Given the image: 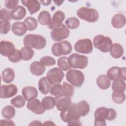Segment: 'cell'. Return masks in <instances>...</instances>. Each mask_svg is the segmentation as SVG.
<instances>
[{"label":"cell","instance_id":"6da1fadb","mask_svg":"<svg viewBox=\"0 0 126 126\" xmlns=\"http://www.w3.org/2000/svg\"><path fill=\"white\" fill-rule=\"evenodd\" d=\"M23 43L25 46L40 50L45 47L46 40L44 37L41 35L28 34L24 37Z\"/></svg>","mask_w":126,"mask_h":126},{"label":"cell","instance_id":"7a4b0ae2","mask_svg":"<svg viewBox=\"0 0 126 126\" xmlns=\"http://www.w3.org/2000/svg\"><path fill=\"white\" fill-rule=\"evenodd\" d=\"M76 14L79 18L90 23L96 22L99 18V14L96 9L85 7L78 9Z\"/></svg>","mask_w":126,"mask_h":126},{"label":"cell","instance_id":"3957f363","mask_svg":"<svg viewBox=\"0 0 126 126\" xmlns=\"http://www.w3.org/2000/svg\"><path fill=\"white\" fill-rule=\"evenodd\" d=\"M60 117L63 121L67 123L79 119L81 116L78 111L77 103L72 104L67 109L62 111Z\"/></svg>","mask_w":126,"mask_h":126},{"label":"cell","instance_id":"277c9868","mask_svg":"<svg viewBox=\"0 0 126 126\" xmlns=\"http://www.w3.org/2000/svg\"><path fill=\"white\" fill-rule=\"evenodd\" d=\"M94 47L103 53H107L109 51L112 45L111 39L102 34H98L95 36L93 39Z\"/></svg>","mask_w":126,"mask_h":126},{"label":"cell","instance_id":"5b68a950","mask_svg":"<svg viewBox=\"0 0 126 126\" xmlns=\"http://www.w3.org/2000/svg\"><path fill=\"white\" fill-rule=\"evenodd\" d=\"M66 78L68 82L75 87H80L83 85L85 76L83 73L79 70L70 69L66 73Z\"/></svg>","mask_w":126,"mask_h":126},{"label":"cell","instance_id":"8992f818","mask_svg":"<svg viewBox=\"0 0 126 126\" xmlns=\"http://www.w3.org/2000/svg\"><path fill=\"white\" fill-rule=\"evenodd\" d=\"M68 62L71 67L74 68L84 69L88 65V58L85 56L73 53L68 58Z\"/></svg>","mask_w":126,"mask_h":126},{"label":"cell","instance_id":"52a82bcc","mask_svg":"<svg viewBox=\"0 0 126 126\" xmlns=\"http://www.w3.org/2000/svg\"><path fill=\"white\" fill-rule=\"evenodd\" d=\"M72 50V47L71 43L66 40L55 43L52 47V52L56 57L68 55L71 53Z\"/></svg>","mask_w":126,"mask_h":126},{"label":"cell","instance_id":"ba28073f","mask_svg":"<svg viewBox=\"0 0 126 126\" xmlns=\"http://www.w3.org/2000/svg\"><path fill=\"white\" fill-rule=\"evenodd\" d=\"M75 50L80 53L88 54L93 51V44L91 39H81L76 41L74 45Z\"/></svg>","mask_w":126,"mask_h":126},{"label":"cell","instance_id":"9c48e42d","mask_svg":"<svg viewBox=\"0 0 126 126\" xmlns=\"http://www.w3.org/2000/svg\"><path fill=\"white\" fill-rule=\"evenodd\" d=\"M64 73L59 68L54 67L50 69L47 73V78L52 85L60 84L64 77Z\"/></svg>","mask_w":126,"mask_h":126},{"label":"cell","instance_id":"30bf717a","mask_svg":"<svg viewBox=\"0 0 126 126\" xmlns=\"http://www.w3.org/2000/svg\"><path fill=\"white\" fill-rule=\"evenodd\" d=\"M107 76L112 81L119 79L125 81L126 80V68L118 66L112 67L107 70Z\"/></svg>","mask_w":126,"mask_h":126},{"label":"cell","instance_id":"8fae6325","mask_svg":"<svg viewBox=\"0 0 126 126\" xmlns=\"http://www.w3.org/2000/svg\"><path fill=\"white\" fill-rule=\"evenodd\" d=\"M69 34V30L64 24H63L60 28L53 30L50 32V36L53 40L60 41L67 38Z\"/></svg>","mask_w":126,"mask_h":126},{"label":"cell","instance_id":"7c38bea8","mask_svg":"<svg viewBox=\"0 0 126 126\" xmlns=\"http://www.w3.org/2000/svg\"><path fill=\"white\" fill-rule=\"evenodd\" d=\"M109 110L104 107H99L97 108L94 112V116L95 118V126H106L105 120L108 117Z\"/></svg>","mask_w":126,"mask_h":126},{"label":"cell","instance_id":"4fadbf2b","mask_svg":"<svg viewBox=\"0 0 126 126\" xmlns=\"http://www.w3.org/2000/svg\"><path fill=\"white\" fill-rule=\"evenodd\" d=\"M65 18L64 13L61 11L58 10L55 12L53 14L52 19L48 25V27L49 29H55L60 28L63 25L62 23Z\"/></svg>","mask_w":126,"mask_h":126},{"label":"cell","instance_id":"5bb4252c","mask_svg":"<svg viewBox=\"0 0 126 126\" xmlns=\"http://www.w3.org/2000/svg\"><path fill=\"white\" fill-rule=\"evenodd\" d=\"M18 92V89L14 84L1 85L0 91V97L1 98H9L15 95Z\"/></svg>","mask_w":126,"mask_h":126},{"label":"cell","instance_id":"9a60e30c","mask_svg":"<svg viewBox=\"0 0 126 126\" xmlns=\"http://www.w3.org/2000/svg\"><path fill=\"white\" fill-rule=\"evenodd\" d=\"M56 103L55 105L57 109L59 111H63L67 109L72 104L70 97L64 96L60 95L55 97Z\"/></svg>","mask_w":126,"mask_h":126},{"label":"cell","instance_id":"2e32d148","mask_svg":"<svg viewBox=\"0 0 126 126\" xmlns=\"http://www.w3.org/2000/svg\"><path fill=\"white\" fill-rule=\"evenodd\" d=\"M27 107L35 114L40 115L45 111V109L43 107L41 102L36 98L29 101L27 104Z\"/></svg>","mask_w":126,"mask_h":126},{"label":"cell","instance_id":"e0dca14e","mask_svg":"<svg viewBox=\"0 0 126 126\" xmlns=\"http://www.w3.org/2000/svg\"><path fill=\"white\" fill-rule=\"evenodd\" d=\"M14 45L11 42L2 40L0 44V54L4 57H8L15 51Z\"/></svg>","mask_w":126,"mask_h":126},{"label":"cell","instance_id":"ac0fdd59","mask_svg":"<svg viewBox=\"0 0 126 126\" xmlns=\"http://www.w3.org/2000/svg\"><path fill=\"white\" fill-rule=\"evenodd\" d=\"M23 96L27 101H30L36 98L38 95L37 89L32 86H27L23 88L22 91Z\"/></svg>","mask_w":126,"mask_h":126},{"label":"cell","instance_id":"d6986e66","mask_svg":"<svg viewBox=\"0 0 126 126\" xmlns=\"http://www.w3.org/2000/svg\"><path fill=\"white\" fill-rule=\"evenodd\" d=\"M22 4L28 8L31 15L37 12L40 9V3L36 0H21Z\"/></svg>","mask_w":126,"mask_h":126},{"label":"cell","instance_id":"ffe728a7","mask_svg":"<svg viewBox=\"0 0 126 126\" xmlns=\"http://www.w3.org/2000/svg\"><path fill=\"white\" fill-rule=\"evenodd\" d=\"M12 32L17 36L24 35L27 31V28L23 22H16L12 25Z\"/></svg>","mask_w":126,"mask_h":126},{"label":"cell","instance_id":"44dd1931","mask_svg":"<svg viewBox=\"0 0 126 126\" xmlns=\"http://www.w3.org/2000/svg\"><path fill=\"white\" fill-rule=\"evenodd\" d=\"M30 70L31 73L35 76H40L43 74L46 67L40 62L34 61L30 65Z\"/></svg>","mask_w":126,"mask_h":126},{"label":"cell","instance_id":"7402d4cb","mask_svg":"<svg viewBox=\"0 0 126 126\" xmlns=\"http://www.w3.org/2000/svg\"><path fill=\"white\" fill-rule=\"evenodd\" d=\"M11 16L14 20H20L23 19L26 14V9L21 5L17 6L10 11Z\"/></svg>","mask_w":126,"mask_h":126},{"label":"cell","instance_id":"603a6c76","mask_svg":"<svg viewBox=\"0 0 126 126\" xmlns=\"http://www.w3.org/2000/svg\"><path fill=\"white\" fill-rule=\"evenodd\" d=\"M111 24L112 26L116 29H120L123 27L126 24V17L122 14H115L112 18Z\"/></svg>","mask_w":126,"mask_h":126},{"label":"cell","instance_id":"cb8c5ba5","mask_svg":"<svg viewBox=\"0 0 126 126\" xmlns=\"http://www.w3.org/2000/svg\"><path fill=\"white\" fill-rule=\"evenodd\" d=\"M38 89L39 91L43 94H48L52 88V85L48 81L47 77L41 78L38 81Z\"/></svg>","mask_w":126,"mask_h":126},{"label":"cell","instance_id":"d4e9b609","mask_svg":"<svg viewBox=\"0 0 126 126\" xmlns=\"http://www.w3.org/2000/svg\"><path fill=\"white\" fill-rule=\"evenodd\" d=\"M124 52L123 46L120 44L117 43L113 44L109 50L110 55L115 59L121 58L124 54Z\"/></svg>","mask_w":126,"mask_h":126},{"label":"cell","instance_id":"484cf974","mask_svg":"<svg viewBox=\"0 0 126 126\" xmlns=\"http://www.w3.org/2000/svg\"><path fill=\"white\" fill-rule=\"evenodd\" d=\"M96 83L100 89L102 90H106L110 86L111 80L106 75L103 74L99 76L97 78Z\"/></svg>","mask_w":126,"mask_h":126},{"label":"cell","instance_id":"4316f807","mask_svg":"<svg viewBox=\"0 0 126 126\" xmlns=\"http://www.w3.org/2000/svg\"><path fill=\"white\" fill-rule=\"evenodd\" d=\"M15 78V72L13 69L6 68L2 72L1 78L5 83H10L12 82Z\"/></svg>","mask_w":126,"mask_h":126},{"label":"cell","instance_id":"83f0119b","mask_svg":"<svg viewBox=\"0 0 126 126\" xmlns=\"http://www.w3.org/2000/svg\"><path fill=\"white\" fill-rule=\"evenodd\" d=\"M38 21L42 25H48L51 21L50 13L46 10L42 11L38 16Z\"/></svg>","mask_w":126,"mask_h":126},{"label":"cell","instance_id":"f1b7e54d","mask_svg":"<svg viewBox=\"0 0 126 126\" xmlns=\"http://www.w3.org/2000/svg\"><path fill=\"white\" fill-rule=\"evenodd\" d=\"M77 108L81 116H86L90 112V107L89 103L85 100H81L77 103Z\"/></svg>","mask_w":126,"mask_h":126},{"label":"cell","instance_id":"f546056e","mask_svg":"<svg viewBox=\"0 0 126 126\" xmlns=\"http://www.w3.org/2000/svg\"><path fill=\"white\" fill-rule=\"evenodd\" d=\"M112 89L113 92L122 93L124 92L126 90V83L122 79L113 81L112 84Z\"/></svg>","mask_w":126,"mask_h":126},{"label":"cell","instance_id":"4dcf8cb0","mask_svg":"<svg viewBox=\"0 0 126 126\" xmlns=\"http://www.w3.org/2000/svg\"><path fill=\"white\" fill-rule=\"evenodd\" d=\"M22 54V59L27 61L30 60L34 55V50L31 47L25 46L22 47L20 50Z\"/></svg>","mask_w":126,"mask_h":126},{"label":"cell","instance_id":"1f68e13d","mask_svg":"<svg viewBox=\"0 0 126 126\" xmlns=\"http://www.w3.org/2000/svg\"><path fill=\"white\" fill-rule=\"evenodd\" d=\"M41 103L43 107L45 110H50L54 107L56 100L55 98L50 96H47L42 99Z\"/></svg>","mask_w":126,"mask_h":126},{"label":"cell","instance_id":"d6a6232c","mask_svg":"<svg viewBox=\"0 0 126 126\" xmlns=\"http://www.w3.org/2000/svg\"><path fill=\"white\" fill-rule=\"evenodd\" d=\"M1 114L3 118L9 120L14 117L15 115V110L11 105H7L2 109Z\"/></svg>","mask_w":126,"mask_h":126},{"label":"cell","instance_id":"836d02e7","mask_svg":"<svg viewBox=\"0 0 126 126\" xmlns=\"http://www.w3.org/2000/svg\"><path fill=\"white\" fill-rule=\"evenodd\" d=\"M29 31H33L35 30L37 27L38 24L37 20L32 17H28L23 22Z\"/></svg>","mask_w":126,"mask_h":126},{"label":"cell","instance_id":"e575fe53","mask_svg":"<svg viewBox=\"0 0 126 126\" xmlns=\"http://www.w3.org/2000/svg\"><path fill=\"white\" fill-rule=\"evenodd\" d=\"M74 94L73 87L68 83L63 82L62 85V95H64L68 97H72Z\"/></svg>","mask_w":126,"mask_h":126},{"label":"cell","instance_id":"d590c367","mask_svg":"<svg viewBox=\"0 0 126 126\" xmlns=\"http://www.w3.org/2000/svg\"><path fill=\"white\" fill-rule=\"evenodd\" d=\"M65 24L68 28L73 30L77 29L79 26L80 21L76 17H70L65 20Z\"/></svg>","mask_w":126,"mask_h":126},{"label":"cell","instance_id":"8d00e7d4","mask_svg":"<svg viewBox=\"0 0 126 126\" xmlns=\"http://www.w3.org/2000/svg\"><path fill=\"white\" fill-rule=\"evenodd\" d=\"M58 65L59 68L64 71L69 70L71 67L68 62V58L66 57H62L58 60Z\"/></svg>","mask_w":126,"mask_h":126},{"label":"cell","instance_id":"74e56055","mask_svg":"<svg viewBox=\"0 0 126 126\" xmlns=\"http://www.w3.org/2000/svg\"><path fill=\"white\" fill-rule=\"evenodd\" d=\"M11 103L16 108H22L25 105V100L20 95H17L10 100Z\"/></svg>","mask_w":126,"mask_h":126},{"label":"cell","instance_id":"f35d334b","mask_svg":"<svg viewBox=\"0 0 126 126\" xmlns=\"http://www.w3.org/2000/svg\"><path fill=\"white\" fill-rule=\"evenodd\" d=\"M112 98L115 103L117 104H121L125 101L126 99V95L124 92H113L112 94Z\"/></svg>","mask_w":126,"mask_h":126},{"label":"cell","instance_id":"ab89813d","mask_svg":"<svg viewBox=\"0 0 126 126\" xmlns=\"http://www.w3.org/2000/svg\"><path fill=\"white\" fill-rule=\"evenodd\" d=\"M0 25L1 34H6L9 32L11 24L8 21L1 20L0 21Z\"/></svg>","mask_w":126,"mask_h":126},{"label":"cell","instance_id":"60d3db41","mask_svg":"<svg viewBox=\"0 0 126 126\" xmlns=\"http://www.w3.org/2000/svg\"><path fill=\"white\" fill-rule=\"evenodd\" d=\"M8 60L12 63H18L22 59V54L20 50L16 49L14 53L8 57Z\"/></svg>","mask_w":126,"mask_h":126},{"label":"cell","instance_id":"b9f144b4","mask_svg":"<svg viewBox=\"0 0 126 126\" xmlns=\"http://www.w3.org/2000/svg\"><path fill=\"white\" fill-rule=\"evenodd\" d=\"M50 92L51 94L55 97L61 95L62 92V85L60 84L54 85V86L52 87Z\"/></svg>","mask_w":126,"mask_h":126},{"label":"cell","instance_id":"7bdbcfd3","mask_svg":"<svg viewBox=\"0 0 126 126\" xmlns=\"http://www.w3.org/2000/svg\"><path fill=\"white\" fill-rule=\"evenodd\" d=\"M40 62L44 65L52 66L56 64V60L52 57L45 56L41 58L40 60Z\"/></svg>","mask_w":126,"mask_h":126},{"label":"cell","instance_id":"ee69618b","mask_svg":"<svg viewBox=\"0 0 126 126\" xmlns=\"http://www.w3.org/2000/svg\"><path fill=\"white\" fill-rule=\"evenodd\" d=\"M12 19L10 11L5 9L2 8L0 10V20H6V21H10Z\"/></svg>","mask_w":126,"mask_h":126},{"label":"cell","instance_id":"f6af8a7d","mask_svg":"<svg viewBox=\"0 0 126 126\" xmlns=\"http://www.w3.org/2000/svg\"><path fill=\"white\" fill-rule=\"evenodd\" d=\"M19 2L18 0H6L5 1V6L7 9L13 10L17 6Z\"/></svg>","mask_w":126,"mask_h":126},{"label":"cell","instance_id":"bcb514c9","mask_svg":"<svg viewBox=\"0 0 126 126\" xmlns=\"http://www.w3.org/2000/svg\"><path fill=\"white\" fill-rule=\"evenodd\" d=\"M109 112L107 120L108 121H113L115 120L117 117V112L115 109L113 108H108Z\"/></svg>","mask_w":126,"mask_h":126},{"label":"cell","instance_id":"7dc6e473","mask_svg":"<svg viewBox=\"0 0 126 126\" xmlns=\"http://www.w3.org/2000/svg\"><path fill=\"white\" fill-rule=\"evenodd\" d=\"M0 125L2 126H15V124L13 121L11 120H9V119L7 120H1L0 121Z\"/></svg>","mask_w":126,"mask_h":126},{"label":"cell","instance_id":"c3c4849f","mask_svg":"<svg viewBox=\"0 0 126 126\" xmlns=\"http://www.w3.org/2000/svg\"><path fill=\"white\" fill-rule=\"evenodd\" d=\"M68 125L69 126V125H73V126H74V125H81V124L80 123V121L79 120V119L78 120H73L72 121H71V122L68 123Z\"/></svg>","mask_w":126,"mask_h":126},{"label":"cell","instance_id":"681fc988","mask_svg":"<svg viewBox=\"0 0 126 126\" xmlns=\"http://www.w3.org/2000/svg\"><path fill=\"white\" fill-rule=\"evenodd\" d=\"M52 2L51 0H40L39 2H41L42 3V5H44V6H47V5H49L50 4L51 2Z\"/></svg>","mask_w":126,"mask_h":126},{"label":"cell","instance_id":"f907efd6","mask_svg":"<svg viewBox=\"0 0 126 126\" xmlns=\"http://www.w3.org/2000/svg\"><path fill=\"white\" fill-rule=\"evenodd\" d=\"M42 125V124L41 123V122L40 121H32L30 125L29 126H31V125H32V126H35V125Z\"/></svg>","mask_w":126,"mask_h":126},{"label":"cell","instance_id":"816d5d0a","mask_svg":"<svg viewBox=\"0 0 126 126\" xmlns=\"http://www.w3.org/2000/svg\"><path fill=\"white\" fill-rule=\"evenodd\" d=\"M54 3H55L56 5H58V6H60L61 5L63 2H64V0H62V1H60V0H54L53 1Z\"/></svg>","mask_w":126,"mask_h":126},{"label":"cell","instance_id":"f5cc1de1","mask_svg":"<svg viewBox=\"0 0 126 126\" xmlns=\"http://www.w3.org/2000/svg\"><path fill=\"white\" fill-rule=\"evenodd\" d=\"M43 125H55V124H54L53 123V122L50 121H47L44 122V123Z\"/></svg>","mask_w":126,"mask_h":126}]
</instances>
